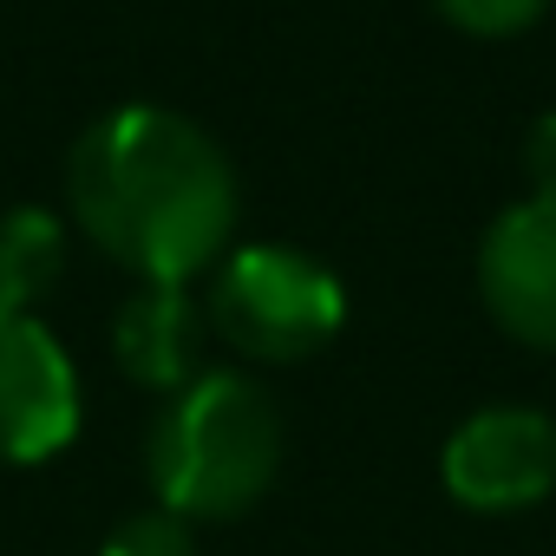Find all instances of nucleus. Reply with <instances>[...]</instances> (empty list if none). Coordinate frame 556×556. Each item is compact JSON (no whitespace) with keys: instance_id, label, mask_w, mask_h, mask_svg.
<instances>
[{"instance_id":"1","label":"nucleus","mask_w":556,"mask_h":556,"mask_svg":"<svg viewBox=\"0 0 556 556\" xmlns=\"http://www.w3.org/2000/svg\"><path fill=\"white\" fill-rule=\"evenodd\" d=\"M73 223L144 289H190L229 255L242 197L223 144L170 105H118L66 164Z\"/></svg>"},{"instance_id":"2","label":"nucleus","mask_w":556,"mask_h":556,"mask_svg":"<svg viewBox=\"0 0 556 556\" xmlns=\"http://www.w3.org/2000/svg\"><path fill=\"white\" fill-rule=\"evenodd\" d=\"M144 465L170 517L184 523L242 517L282 471V413L255 380L203 367L190 387L164 400Z\"/></svg>"},{"instance_id":"3","label":"nucleus","mask_w":556,"mask_h":556,"mask_svg":"<svg viewBox=\"0 0 556 556\" xmlns=\"http://www.w3.org/2000/svg\"><path fill=\"white\" fill-rule=\"evenodd\" d=\"M203 321L262 367H295L348 328V289L328 262L289 242H242L216 262Z\"/></svg>"},{"instance_id":"4","label":"nucleus","mask_w":556,"mask_h":556,"mask_svg":"<svg viewBox=\"0 0 556 556\" xmlns=\"http://www.w3.org/2000/svg\"><path fill=\"white\" fill-rule=\"evenodd\" d=\"M439 478L465 510L510 517L556 491V419L536 406H478L452 426Z\"/></svg>"},{"instance_id":"5","label":"nucleus","mask_w":556,"mask_h":556,"mask_svg":"<svg viewBox=\"0 0 556 556\" xmlns=\"http://www.w3.org/2000/svg\"><path fill=\"white\" fill-rule=\"evenodd\" d=\"M79 432V374L40 315L0 308V465L60 458Z\"/></svg>"},{"instance_id":"6","label":"nucleus","mask_w":556,"mask_h":556,"mask_svg":"<svg viewBox=\"0 0 556 556\" xmlns=\"http://www.w3.org/2000/svg\"><path fill=\"white\" fill-rule=\"evenodd\" d=\"M478 295L510 341L556 354V197H523L484 229Z\"/></svg>"},{"instance_id":"7","label":"nucleus","mask_w":556,"mask_h":556,"mask_svg":"<svg viewBox=\"0 0 556 556\" xmlns=\"http://www.w3.org/2000/svg\"><path fill=\"white\" fill-rule=\"evenodd\" d=\"M112 354L138 387L177 393L203 374V302L190 289H138L118 308Z\"/></svg>"},{"instance_id":"8","label":"nucleus","mask_w":556,"mask_h":556,"mask_svg":"<svg viewBox=\"0 0 556 556\" xmlns=\"http://www.w3.org/2000/svg\"><path fill=\"white\" fill-rule=\"evenodd\" d=\"M66 268V223L40 203H21L0 216V308L34 315V302Z\"/></svg>"},{"instance_id":"9","label":"nucleus","mask_w":556,"mask_h":556,"mask_svg":"<svg viewBox=\"0 0 556 556\" xmlns=\"http://www.w3.org/2000/svg\"><path fill=\"white\" fill-rule=\"evenodd\" d=\"M439 14L458 27V34H478V40H510V34H530L549 0H439Z\"/></svg>"},{"instance_id":"10","label":"nucleus","mask_w":556,"mask_h":556,"mask_svg":"<svg viewBox=\"0 0 556 556\" xmlns=\"http://www.w3.org/2000/svg\"><path fill=\"white\" fill-rule=\"evenodd\" d=\"M99 556H197V543H190V523H184V517H170V510L157 504V510L125 517V523L105 536V549H99Z\"/></svg>"},{"instance_id":"11","label":"nucleus","mask_w":556,"mask_h":556,"mask_svg":"<svg viewBox=\"0 0 556 556\" xmlns=\"http://www.w3.org/2000/svg\"><path fill=\"white\" fill-rule=\"evenodd\" d=\"M523 170H530V197H556V112H543L523 138Z\"/></svg>"}]
</instances>
